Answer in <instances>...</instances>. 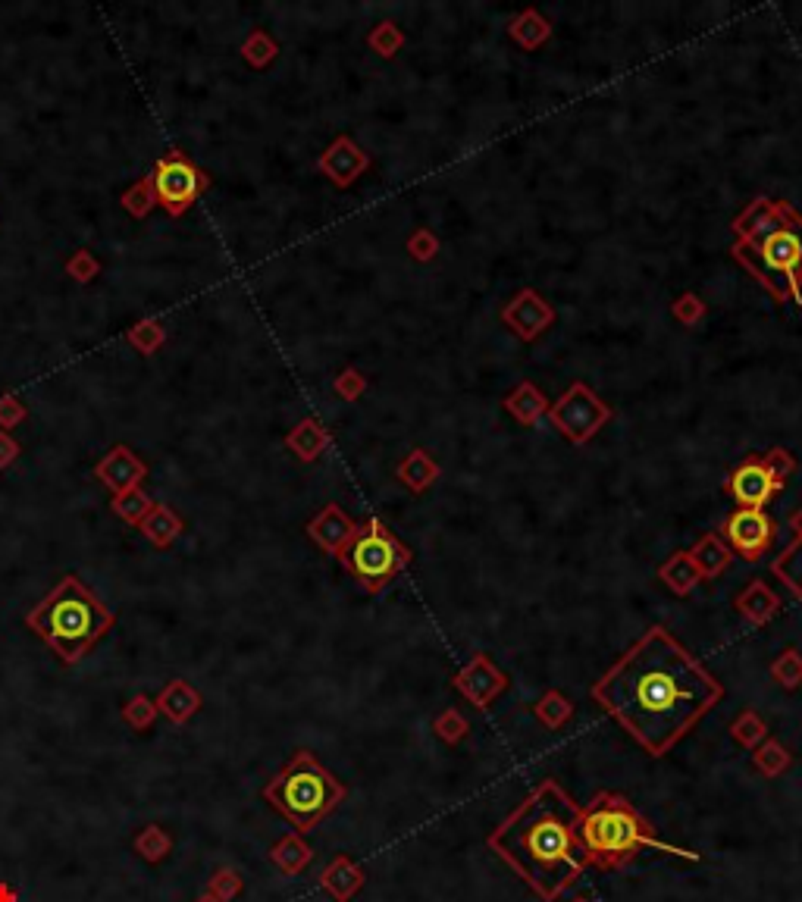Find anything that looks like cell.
<instances>
[{
	"mask_svg": "<svg viewBox=\"0 0 802 902\" xmlns=\"http://www.w3.org/2000/svg\"><path fill=\"white\" fill-rule=\"evenodd\" d=\"M724 699V686L665 627H652L593 683V702L652 758L671 752Z\"/></svg>",
	"mask_w": 802,
	"mask_h": 902,
	"instance_id": "1",
	"label": "cell"
},
{
	"mask_svg": "<svg viewBox=\"0 0 802 902\" xmlns=\"http://www.w3.org/2000/svg\"><path fill=\"white\" fill-rule=\"evenodd\" d=\"M580 805L558 780H542L492 830L486 846L546 902H555L586 874V849L577 834Z\"/></svg>",
	"mask_w": 802,
	"mask_h": 902,
	"instance_id": "2",
	"label": "cell"
},
{
	"mask_svg": "<svg viewBox=\"0 0 802 902\" xmlns=\"http://www.w3.org/2000/svg\"><path fill=\"white\" fill-rule=\"evenodd\" d=\"M734 260L774 301L802 304V213L787 201L756 198L734 220Z\"/></svg>",
	"mask_w": 802,
	"mask_h": 902,
	"instance_id": "3",
	"label": "cell"
},
{
	"mask_svg": "<svg viewBox=\"0 0 802 902\" xmlns=\"http://www.w3.org/2000/svg\"><path fill=\"white\" fill-rule=\"evenodd\" d=\"M580 843L586 849V862L602 871H621L627 868L643 849L665 852V856L699 862L702 856L693 849H680L655 837V827L640 809L615 790H602L580 805V824H577Z\"/></svg>",
	"mask_w": 802,
	"mask_h": 902,
	"instance_id": "4",
	"label": "cell"
},
{
	"mask_svg": "<svg viewBox=\"0 0 802 902\" xmlns=\"http://www.w3.org/2000/svg\"><path fill=\"white\" fill-rule=\"evenodd\" d=\"M26 624L66 664H76L113 627V611L98 596H94V592L76 574H66L29 611Z\"/></svg>",
	"mask_w": 802,
	"mask_h": 902,
	"instance_id": "5",
	"label": "cell"
},
{
	"mask_svg": "<svg viewBox=\"0 0 802 902\" xmlns=\"http://www.w3.org/2000/svg\"><path fill=\"white\" fill-rule=\"evenodd\" d=\"M345 796L348 787L333 771L320 765V758L311 749H295V755L264 787V799L298 834H308L323 818L333 815Z\"/></svg>",
	"mask_w": 802,
	"mask_h": 902,
	"instance_id": "6",
	"label": "cell"
},
{
	"mask_svg": "<svg viewBox=\"0 0 802 902\" xmlns=\"http://www.w3.org/2000/svg\"><path fill=\"white\" fill-rule=\"evenodd\" d=\"M339 561L364 586V592L376 596V592H383L411 564V552L389 527L370 517L364 527H358V536L351 539V545Z\"/></svg>",
	"mask_w": 802,
	"mask_h": 902,
	"instance_id": "7",
	"label": "cell"
},
{
	"mask_svg": "<svg viewBox=\"0 0 802 902\" xmlns=\"http://www.w3.org/2000/svg\"><path fill=\"white\" fill-rule=\"evenodd\" d=\"M549 420L574 445H586L611 420V408L586 383H574L558 401L549 405Z\"/></svg>",
	"mask_w": 802,
	"mask_h": 902,
	"instance_id": "8",
	"label": "cell"
},
{
	"mask_svg": "<svg viewBox=\"0 0 802 902\" xmlns=\"http://www.w3.org/2000/svg\"><path fill=\"white\" fill-rule=\"evenodd\" d=\"M151 176H154L157 204L167 210L170 217H182L207 188V176L182 151L160 157Z\"/></svg>",
	"mask_w": 802,
	"mask_h": 902,
	"instance_id": "9",
	"label": "cell"
},
{
	"mask_svg": "<svg viewBox=\"0 0 802 902\" xmlns=\"http://www.w3.org/2000/svg\"><path fill=\"white\" fill-rule=\"evenodd\" d=\"M721 539L734 555L756 564L765 558V552H771L777 539V524L771 514H765V508H737L724 520Z\"/></svg>",
	"mask_w": 802,
	"mask_h": 902,
	"instance_id": "10",
	"label": "cell"
},
{
	"mask_svg": "<svg viewBox=\"0 0 802 902\" xmlns=\"http://www.w3.org/2000/svg\"><path fill=\"white\" fill-rule=\"evenodd\" d=\"M452 686L464 696V702H470L474 708L486 711L495 699H499L505 690H508V677L505 671H499L492 664L489 655L477 652L474 658H470L464 668L452 677Z\"/></svg>",
	"mask_w": 802,
	"mask_h": 902,
	"instance_id": "11",
	"label": "cell"
},
{
	"mask_svg": "<svg viewBox=\"0 0 802 902\" xmlns=\"http://www.w3.org/2000/svg\"><path fill=\"white\" fill-rule=\"evenodd\" d=\"M502 320H505V326L514 332L517 339L536 342L542 332H546L555 323V307L546 298H542L536 289H521L502 307Z\"/></svg>",
	"mask_w": 802,
	"mask_h": 902,
	"instance_id": "12",
	"label": "cell"
},
{
	"mask_svg": "<svg viewBox=\"0 0 802 902\" xmlns=\"http://www.w3.org/2000/svg\"><path fill=\"white\" fill-rule=\"evenodd\" d=\"M724 489L734 495L737 508H765L771 498L781 492V486H777L771 480V473L765 470L762 464V455H749L734 473L727 477Z\"/></svg>",
	"mask_w": 802,
	"mask_h": 902,
	"instance_id": "13",
	"label": "cell"
},
{
	"mask_svg": "<svg viewBox=\"0 0 802 902\" xmlns=\"http://www.w3.org/2000/svg\"><path fill=\"white\" fill-rule=\"evenodd\" d=\"M317 166L336 188H351L370 170V154L364 148H358L348 135H339L333 145L320 154Z\"/></svg>",
	"mask_w": 802,
	"mask_h": 902,
	"instance_id": "14",
	"label": "cell"
},
{
	"mask_svg": "<svg viewBox=\"0 0 802 902\" xmlns=\"http://www.w3.org/2000/svg\"><path fill=\"white\" fill-rule=\"evenodd\" d=\"M308 536L320 545V549H323L326 555L342 558L345 549L351 545V539L358 536V524H355V520H351L336 502H329V505L311 520V524H308Z\"/></svg>",
	"mask_w": 802,
	"mask_h": 902,
	"instance_id": "15",
	"label": "cell"
},
{
	"mask_svg": "<svg viewBox=\"0 0 802 902\" xmlns=\"http://www.w3.org/2000/svg\"><path fill=\"white\" fill-rule=\"evenodd\" d=\"M94 473H98V480L107 489H113V495H120V492L138 489L141 480L148 477V467H145V461H141L132 448L113 445L107 455L101 458V464H98V470H94Z\"/></svg>",
	"mask_w": 802,
	"mask_h": 902,
	"instance_id": "16",
	"label": "cell"
},
{
	"mask_svg": "<svg viewBox=\"0 0 802 902\" xmlns=\"http://www.w3.org/2000/svg\"><path fill=\"white\" fill-rule=\"evenodd\" d=\"M364 884H367V871L351 856H345V852L329 859V865L320 871V887L336 902H351L364 890Z\"/></svg>",
	"mask_w": 802,
	"mask_h": 902,
	"instance_id": "17",
	"label": "cell"
},
{
	"mask_svg": "<svg viewBox=\"0 0 802 902\" xmlns=\"http://www.w3.org/2000/svg\"><path fill=\"white\" fill-rule=\"evenodd\" d=\"M734 608H737L740 617H746L752 627H765V624L774 621L777 614H781L784 602L765 580H749L746 589L734 599Z\"/></svg>",
	"mask_w": 802,
	"mask_h": 902,
	"instance_id": "18",
	"label": "cell"
},
{
	"mask_svg": "<svg viewBox=\"0 0 802 902\" xmlns=\"http://www.w3.org/2000/svg\"><path fill=\"white\" fill-rule=\"evenodd\" d=\"M157 711L167 721H173L176 727H185L188 721L195 718V711L201 708V693L195 690L192 683H188L185 677H173L163 690L157 693Z\"/></svg>",
	"mask_w": 802,
	"mask_h": 902,
	"instance_id": "19",
	"label": "cell"
},
{
	"mask_svg": "<svg viewBox=\"0 0 802 902\" xmlns=\"http://www.w3.org/2000/svg\"><path fill=\"white\" fill-rule=\"evenodd\" d=\"M439 464L433 461V455L427 448H414V451H408L405 458L398 461V467H395V477H398V483L405 486V489H411L414 495H420V492H427L436 480H439Z\"/></svg>",
	"mask_w": 802,
	"mask_h": 902,
	"instance_id": "20",
	"label": "cell"
},
{
	"mask_svg": "<svg viewBox=\"0 0 802 902\" xmlns=\"http://www.w3.org/2000/svg\"><path fill=\"white\" fill-rule=\"evenodd\" d=\"M329 442H333V436H329L326 426L320 420H314V417H304L301 423H295L292 433L286 436V448L292 451L298 461H304V464L317 461L323 451L329 448Z\"/></svg>",
	"mask_w": 802,
	"mask_h": 902,
	"instance_id": "21",
	"label": "cell"
},
{
	"mask_svg": "<svg viewBox=\"0 0 802 902\" xmlns=\"http://www.w3.org/2000/svg\"><path fill=\"white\" fill-rule=\"evenodd\" d=\"M505 411L524 426H536L542 417L549 414V398L546 392H542L539 386H533L530 379H524L521 386H517L514 392H508L505 398Z\"/></svg>",
	"mask_w": 802,
	"mask_h": 902,
	"instance_id": "22",
	"label": "cell"
},
{
	"mask_svg": "<svg viewBox=\"0 0 802 902\" xmlns=\"http://www.w3.org/2000/svg\"><path fill=\"white\" fill-rule=\"evenodd\" d=\"M690 558L699 567L702 580H715V577H721L727 567H730V561H734V552L727 549V542L718 533H702L699 542L690 549Z\"/></svg>",
	"mask_w": 802,
	"mask_h": 902,
	"instance_id": "23",
	"label": "cell"
},
{
	"mask_svg": "<svg viewBox=\"0 0 802 902\" xmlns=\"http://www.w3.org/2000/svg\"><path fill=\"white\" fill-rule=\"evenodd\" d=\"M270 862L286 874V877H298L304 868L314 862V849L311 843L304 840V834H286L279 843L270 846Z\"/></svg>",
	"mask_w": 802,
	"mask_h": 902,
	"instance_id": "24",
	"label": "cell"
},
{
	"mask_svg": "<svg viewBox=\"0 0 802 902\" xmlns=\"http://www.w3.org/2000/svg\"><path fill=\"white\" fill-rule=\"evenodd\" d=\"M508 35H511V41L517 47H521V51H539V47L552 38V22L542 16L539 10L527 7V10H521V13L511 19Z\"/></svg>",
	"mask_w": 802,
	"mask_h": 902,
	"instance_id": "25",
	"label": "cell"
},
{
	"mask_svg": "<svg viewBox=\"0 0 802 902\" xmlns=\"http://www.w3.org/2000/svg\"><path fill=\"white\" fill-rule=\"evenodd\" d=\"M658 577L674 592V596H690V592L702 583L699 567L693 564L690 552H674L662 567H658Z\"/></svg>",
	"mask_w": 802,
	"mask_h": 902,
	"instance_id": "26",
	"label": "cell"
},
{
	"mask_svg": "<svg viewBox=\"0 0 802 902\" xmlns=\"http://www.w3.org/2000/svg\"><path fill=\"white\" fill-rule=\"evenodd\" d=\"M141 533H145L154 545H160V549H167L170 542L179 539L182 533V517L163 502H154V508L145 514V520H141Z\"/></svg>",
	"mask_w": 802,
	"mask_h": 902,
	"instance_id": "27",
	"label": "cell"
},
{
	"mask_svg": "<svg viewBox=\"0 0 802 902\" xmlns=\"http://www.w3.org/2000/svg\"><path fill=\"white\" fill-rule=\"evenodd\" d=\"M132 849L138 852V859H141V862L160 865V862H167V859H170V852H173V837H170V830H167V827H160V824H145V827H141L138 834H135Z\"/></svg>",
	"mask_w": 802,
	"mask_h": 902,
	"instance_id": "28",
	"label": "cell"
},
{
	"mask_svg": "<svg viewBox=\"0 0 802 902\" xmlns=\"http://www.w3.org/2000/svg\"><path fill=\"white\" fill-rule=\"evenodd\" d=\"M533 715L546 730H561L574 718V702L561 690H546L539 696V702L533 705Z\"/></svg>",
	"mask_w": 802,
	"mask_h": 902,
	"instance_id": "29",
	"label": "cell"
},
{
	"mask_svg": "<svg viewBox=\"0 0 802 902\" xmlns=\"http://www.w3.org/2000/svg\"><path fill=\"white\" fill-rule=\"evenodd\" d=\"M790 765H793V752L774 737H768L765 743L752 749V768L762 777H781L784 771H790Z\"/></svg>",
	"mask_w": 802,
	"mask_h": 902,
	"instance_id": "30",
	"label": "cell"
},
{
	"mask_svg": "<svg viewBox=\"0 0 802 902\" xmlns=\"http://www.w3.org/2000/svg\"><path fill=\"white\" fill-rule=\"evenodd\" d=\"M771 574L781 580L793 592V596L802 602V539H796L793 545H787V549L774 558Z\"/></svg>",
	"mask_w": 802,
	"mask_h": 902,
	"instance_id": "31",
	"label": "cell"
},
{
	"mask_svg": "<svg viewBox=\"0 0 802 902\" xmlns=\"http://www.w3.org/2000/svg\"><path fill=\"white\" fill-rule=\"evenodd\" d=\"M730 740L752 752L759 743L768 740V724L762 721L759 711L746 708V711H740V715L734 718V724H730Z\"/></svg>",
	"mask_w": 802,
	"mask_h": 902,
	"instance_id": "32",
	"label": "cell"
},
{
	"mask_svg": "<svg viewBox=\"0 0 802 902\" xmlns=\"http://www.w3.org/2000/svg\"><path fill=\"white\" fill-rule=\"evenodd\" d=\"M367 47L376 54V57H383V60H392L401 47H405V32H401V26L398 22H376V26L370 29V35H367Z\"/></svg>",
	"mask_w": 802,
	"mask_h": 902,
	"instance_id": "33",
	"label": "cell"
},
{
	"mask_svg": "<svg viewBox=\"0 0 802 902\" xmlns=\"http://www.w3.org/2000/svg\"><path fill=\"white\" fill-rule=\"evenodd\" d=\"M771 677H774V683L781 686V690H787V693H793V690H799L802 686V652L799 649H784L781 655H777L774 661H771Z\"/></svg>",
	"mask_w": 802,
	"mask_h": 902,
	"instance_id": "34",
	"label": "cell"
},
{
	"mask_svg": "<svg viewBox=\"0 0 802 902\" xmlns=\"http://www.w3.org/2000/svg\"><path fill=\"white\" fill-rule=\"evenodd\" d=\"M157 204V192H154V176H141L135 185H129L123 192V207L132 213V217H148Z\"/></svg>",
	"mask_w": 802,
	"mask_h": 902,
	"instance_id": "35",
	"label": "cell"
},
{
	"mask_svg": "<svg viewBox=\"0 0 802 902\" xmlns=\"http://www.w3.org/2000/svg\"><path fill=\"white\" fill-rule=\"evenodd\" d=\"M126 342L138 354H154V351H160L163 342H167V329H163L157 320H141L126 332Z\"/></svg>",
	"mask_w": 802,
	"mask_h": 902,
	"instance_id": "36",
	"label": "cell"
},
{
	"mask_svg": "<svg viewBox=\"0 0 802 902\" xmlns=\"http://www.w3.org/2000/svg\"><path fill=\"white\" fill-rule=\"evenodd\" d=\"M276 54H279V44H276L264 29H254V32L245 38V44H242V57H245L254 69L270 66V63L276 60Z\"/></svg>",
	"mask_w": 802,
	"mask_h": 902,
	"instance_id": "37",
	"label": "cell"
},
{
	"mask_svg": "<svg viewBox=\"0 0 802 902\" xmlns=\"http://www.w3.org/2000/svg\"><path fill=\"white\" fill-rule=\"evenodd\" d=\"M157 702L151 699V696H145V693H138V696H132L129 702H126V708H123V721H126V727H132L135 733H145V730H151L154 727V721H157Z\"/></svg>",
	"mask_w": 802,
	"mask_h": 902,
	"instance_id": "38",
	"label": "cell"
},
{
	"mask_svg": "<svg viewBox=\"0 0 802 902\" xmlns=\"http://www.w3.org/2000/svg\"><path fill=\"white\" fill-rule=\"evenodd\" d=\"M151 508H154V502H151L145 492H141V486L129 489V492H120V495L113 498V514L123 517L126 524H141Z\"/></svg>",
	"mask_w": 802,
	"mask_h": 902,
	"instance_id": "39",
	"label": "cell"
},
{
	"mask_svg": "<svg viewBox=\"0 0 802 902\" xmlns=\"http://www.w3.org/2000/svg\"><path fill=\"white\" fill-rule=\"evenodd\" d=\"M433 733H436L442 743L458 746L461 740H467L470 724H467V718L461 715L458 708H445V711H439V715L433 718Z\"/></svg>",
	"mask_w": 802,
	"mask_h": 902,
	"instance_id": "40",
	"label": "cell"
},
{
	"mask_svg": "<svg viewBox=\"0 0 802 902\" xmlns=\"http://www.w3.org/2000/svg\"><path fill=\"white\" fill-rule=\"evenodd\" d=\"M245 890V877L235 868H217L214 874L207 877V893L220 899V902H232Z\"/></svg>",
	"mask_w": 802,
	"mask_h": 902,
	"instance_id": "41",
	"label": "cell"
},
{
	"mask_svg": "<svg viewBox=\"0 0 802 902\" xmlns=\"http://www.w3.org/2000/svg\"><path fill=\"white\" fill-rule=\"evenodd\" d=\"M762 464H765V470L771 473V480H774L777 486H781V489H784V483L796 473V458L790 455L787 448H781V445H777V448H768L765 455H762Z\"/></svg>",
	"mask_w": 802,
	"mask_h": 902,
	"instance_id": "42",
	"label": "cell"
},
{
	"mask_svg": "<svg viewBox=\"0 0 802 902\" xmlns=\"http://www.w3.org/2000/svg\"><path fill=\"white\" fill-rule=\"evenodd\" d=\"M705 314H709V307H705V301L693 292H683L674 304H671V317L680 323V326H699L705 320Z\"/></svg>",
	"mask_w": 802,
	"mask_h": 902,
	"instance_id": "43",
	"label": "cell"
},
{
	"mask_svg": "<svg viewBox=\"0 0 802 902\" xmlns=\"http://www.w3.org/2000/svg\"><path fill=\"white\" fill-rule=\"evenodd\" d=\"M408 254L417 260V264H430V260L439 254V239H436V232L427 229V226L414 229V232H411V239H408Z\"/></svg>",
	"mask_w": 802,
	"mask_h": 902,
	"instance_id": "44",
	"label": "cell"
},
{
	"mask_svg": "<svg viewBox=\"0 0 802 902\" xmlns=\"http://www.w3.org/2000/svg\"><path fill=\"white\" fill-rule=\"evenodd\" d=\"M333 389H336V395H339L342 401H358V398L367 392V376H364L358 367H345V370L336 376Z\"/></svg>",
	"mask_w": 802,
	"mask_h": 902,
	"instance_id": "45",
	"label": "cell"
},
{
	"mask_svg": "<svg viewBox=\"0 0 802 902\" xmlns=\"http://www.w3.org/2000/svg\"><path fill=\"white\" fill-rule=\"evenodd\" d=\"M66 273L73 276L76 282H91L94 276L101 273V264H98V257H94L91 251H85V248H79L73 257L66 260Z\"/></svg>",
	"mask_w": 802,
	"mask_h": 902,
	"instance_id": "46",
	"label": "cell"
},
{
	"mask_svg": "<svg viewBox=\"0 0 802 902\" xmlns=\"http://www.w3.org/2000/svg\"><path fill=\"white\" fill-rule=\"evenodd\" d=\"M26 401H19L16 395H4L0 398V430H16V426L26 420Z\"/></svg>",
	"mask_w": 802,
	"mask_h": 902,
	"instance_id": "47",
	"label": "cell"
},
{
	"mask_svg": "<svg viewBox=\"0 0 802 902\" xmlns=\"http://www.w3.org/2000/svg\"><path fill=\"white\" fill-rule=\"evenodd\" d=\"M19 458V442L10 436V433H4L0 430V470L4 467H10L13 461Z\"/></svg>",
	"mask_w": 802,
	"mask_h": 902,
	"instance_id": "48",
	"label": "cell"
},
{
	"mask_svg": "<svg viewBox=\"0 0 802 902\" xmlns=\"http://www.w3.org/2000/svg\"><path fill=\"white\" fill-rule=\"evenodd\" d=\"M0 902H19V896H16V890H13V884L0 881Z\"/></svg>",
	"mask_w": 802,
	"mask_h": 902,
	"instance_id": "49",
	"label": "cell"
},
{
	"mask_svg": "<svg viewBox=\"0 0 802 902\" xmlns=\"http://www.w3.org/2000/svg\"><path fill=\"white\" fill-rule=\"evenodd\" d=\"M790 527H793V533H796V539H802V505L790 514Z\"/></svg>",
	"mask_w": 802,
	"mask_h": 902,
	"instance_id": "50",
	"label": "cell"
},
{
	"mask_svg": "<svg viewBox=\"0 0 802 902\" xmlns=\"http://www.w3.org/2000/svg\"><path fill=\"white\" fill-rule=\"evenodd\" d=\"M195 902H220V899H214V896H210V893H201V896H198Z\"/></svg>",
	"mask_w": 802,
	"mask_h": 902,
	"instance_id": "51",
	"label": "cell"
},
{
	"mask_svg": "<svg viewBox=\"0 0 802 902\" xmlns=\"http://www.w3.org/2000/svg\"><path fill=\"white\" fill-rule=\"evenodd\" d=\"M574 902H589V899H574Z\"/></svg>",
	"mask_w": 802,
	"mask_h": 902,
	"instance_id": "52",
	"label": "cell"
}]
</instances>
